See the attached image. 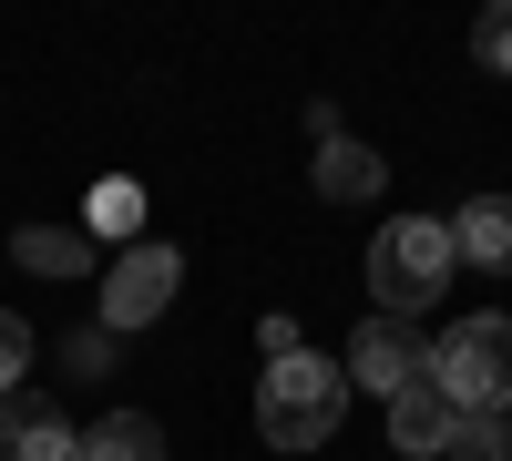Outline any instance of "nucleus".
<instances>
[{
  "label": "nucleus",
  "instance_id": "obj_9",
  "mask_svg": "<svg viewBox=\"0 0 512 461\" xmlns=\"http://www.w3.org/2000/svg\"><path fill=\"white\" fill-rule=\"evenodd\" d=\"M379 185H390V164H379L359 134H318V195L328 205H369Z\"/></svg>",
  "mask_w": 512,
  "mask_h": 461
},
{
  "label": "nucleus",
  "instance_id": "obj_6",
  "mask_svg": "<svg viewBox=\"0 0 512 461\" xmlns=\"http://www.w3.org/2000/svg\"><path fill=\"white\" fill-rule=\"evenodd\" d=\"M379 410H390V451H400V461H431V451H451V431H461V410L441 400V380H431V369H420L410 390H390Z\"/></svg>",
  "mask_w": 512,
  "mask_h": 461
},
{
  "label": "nucleus",
  "instance_id": "obj_3",
  "mask_svg": "<svg viewBox=\"0 0 512 461\" xmlns=\"http://www.w3.org/2000/svg\"><path fill=\"white\" fill-rule=\"evenodd\" d=\"M431 380L451 410H512V318H451L431 339Z\"/></svg>",
  "mask_w": 512,
  "mask_h": 461
},
{
  "label": "nucleus",
  "instance_id": "obj_14",
  "mask_svg": "<svg viewBox=\"0 0 512 461\" xmlns=\"http://www.w3.org/2000/svg\"><path fill=\"white\" fill-rule=\"evenodd\" d=\"M31 359H41V349H31V328L0 308V400H11V390H31Z\"/></svg>",
  "mask_w": 512,
  "mask_h": 461
},
{
  "label": "nucleus",
  "instance_id": "obj_1",
  "mask_svg": "<svg viewBox=\"0 0 512 461\" xmlns=\"http://www.w3.org/2000/svg\"><path fill=\"white\" fill-rule=\"evenodd\" d=\"M338 410H349V369H338V359H318V349L267 359V380H256V431H267V451L338 441Z\"/></svg>",
  "mask_w": 512,
  "mask_h": 461
},
{
  "label": "nucleus",
  "instance_id": "obj_12",
  "mask_svg": "<svg viewBox=\"0 0 512 461\" xmlns=\"http://www.w3.org/2000/svg\"><path fill=\"white\" fill-rule=\"evenodd\" d=\"M451 461H512V421H502V410H461Z\"/></svg>",
  "mask_w": 512,
  "mask_h": 461
},
{
  "label": "nucleus",
  "instance_id": "obj_2",
  "mask_svg": "<svg viewBox=\"0 0 512 461\" xmlns=\"http://www.w3.org/2000/svg\"><path fill=\"white\" fill-rule=\"evenodd\" d=\"M451 216H390L369 236V298L379 318H420V308H441V287H451Z\"/></svg>",
  "mask_w": 512,
  "mask_h": 461
},
{
  "label": "nucleus",
  "instance_id": "obj_7",
  "mask_svg": "<svg viewBox=\"0 0 512 461\" xmlns=\"http://www.w3.org/2000/svg\"><path fill=\"white\" fill-rule=\"evenodd\" d=\"M0 461H72V421L52 390H11L0 400Z\"/></svg>",
  "mask_w": 512,
  "mask_h": 461
},
{
  "label": "nucleus",
  "instance_id": "obj_11",
  "mask_svg": "<svg viewBox=\"0 0 512 461\" xmlns=\"http://www.w3.org/2000/svg\"><path fill=\"white\" fill-rule=\"evenodd\" d=\"M11 257H21L31 277H82V267H93V236H72V226H21Z\"/></svg>",
  "mask_w": 512,
  "mask_h": 461
},
{
  "label": "nucleus",
  "instance_id": "obj_8",
  "mask_svg": "<svg viewBox=\"0 0 512 461\" xmlns=\"http://www.w3.org/2000/svg\"><path fill=\"white\" fill-rule=\"evenodd\" d=\"M451 257L512 277V195H472V205H461V216H451Z\"/></svg>",
  "mask_w": 512,
  "mask_h": 461
},
{
  "label": "nucleus",
  "instance_id": "obj_5",
  "mask_svg": "<svg viewBox=\"0 0 512 461\" xmlns=\"http://www.w3.org/2000/svg\"><path fill=\"white\" fill-rule=\"evenodd\" d=\"M338 369H349V390H379V400H390V390H410L420 369H431V349H420L400 318H369L359 339H349V359H338Z\"/></svg>",
  "mask_w": 512,
  "mask_h": 461
},
{
  "label": "nucleus",
  "instance_id": "obj_15",
  "mask_svg": "<svg viewBox=\"0 0 512 461\" xmlns=\"http://www.w3.org/2000/svg\"><path fill=\"white\" fill-rule=\"evenodd\" d=\"M134 216H144L134 185H103V195H93V226H134Z\"/></svg>",
  "mask_w": 512,
  "mask_h": 461
},
{
  "label": "nucleus",
  "instance_id": "obj_10",
  "mask_svg": "<svg viewBox=\"0 0 512 461\" xmlns=\"http://www.w3.org/2000/svg\"><path fill=\"white\" fill-rule=\"evenodd\" d=\"M72 461H164V431L144 421V410H103V421L72 441Z\"/></svg>",
  "mask_w": 512,
  "mask_h": 461
},
{
  "label": "nucleus",
  "instance_id": "obj_4",
  "mask_svg": "<svg viewBox=\"0 0 512 461\" xmlns=\"http://www.w3.org/2000/svg\"><path fill=\"white\" fill-rule=\"evenodd\" d=\"M175 298H185V246H164V236H134V246L103 267V328H113V339L154 328Z\"/></svg>",
  "mask_w": 512,
  "mask_h": 461
},
{
  "label": "nucleus",
  "instance_id": "obj_13",
  "mask_svg": "<svg viewBox=\"0 0 512 461\" xmlns=\"http://www.w3.org/2000/svg\"><path fill=\"white\" fill-rule=\"evenodd\" d=\"M472 62L482 72H512V0H492V11L472 21Z\"/></svg>",
  "mask_w": 512,
  "mask_h": 461
}]
</instances>
